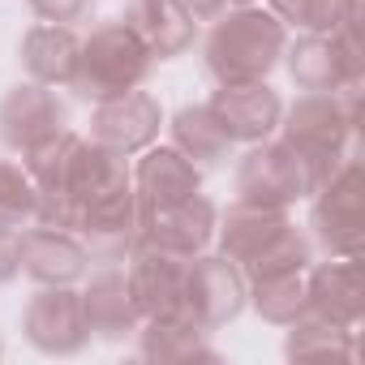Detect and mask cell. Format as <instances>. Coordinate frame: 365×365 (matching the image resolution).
Instances as JSON below:
<instances>
[{
  "mask_svg": "<svg viewBox=\"0 0 365 365\" xmlns=\"http://www.w3.org/2000/svg\"><path fill=\"white\" fill-rule=\"evenodd\" d=\"M65 125H69V108L56 99L52 86L22 82L0 99V142L9 150H18V155L39 146L52 133H61Z\"/></svg>",
  "mask_w": 365,
  "mask_h": 365,
  "instance_id": "cell-12",
  "label": "cell"
},
{
  "mask_svg": "<svg viewBox=\"0 0 365 365\" xmlns=\"http://www.w3.org/2000/svg\"><path fill=\"white\" fill-rule=\"evenodd\" d=\"M125 190H133V168L125 163V155H116V150H108L91 138H78L69 172H65V185L56 194H69L86 211L91 202H103V198L125 194Z\"/></svg>",
  "mask_w": 365,
  "mask_h": 365,
  "instance_id": "cell-20",
  "label": "cell"
},
{
  "mask_svg": "<svg viewBox=\"0 0 365 365\" xmlns=\"http://www.w3.org/2000/svg\"><path fill=\"white\" fill-rule=\"evenodd\" d=\"M120 22L142 39V48L155 61L185 56L194 48V35H198V22L185 14L180 0H125V18Z\"/></svg>",
  "mask_w": 365,
  "mask_h": 365,
  "instance_id": "cell-18",
  "label": "cell"
},
{
  "mask_svg": "<svg viewBox=\"0 0 365 365\" xmlns=\"http://www.w3.org/2000/svg\"><path fill=\"white\" fill-rule=\"evenodd\" d=\"M288 65V78L301 86V91H344L348 82H361L365 78V43H361V9L318 35V31H305L297 43H284V56Z\"/></svg>",
  "mask_w": 365,
  "mask_h": 365,
  "instance_id": "cell-4",
  "label": "cell"
},
{
  "mask_svg": "<svg viewBox=\"0 0 365 365\" xmlns=\"http://www.w3.org/2000/svg\"><path fill=\"white\" fill-rule=\"evenodd\" d=\"M18 262H22V275L48 288H65V284L73 288L78 279L91 275V254L78 241V232L48 228V224L18 228Z\"/></svg>",
  "mask_w": 365,
  "mask_h": 365,
  "instance_id": "cell-11",
  "label": "cell"
},
{
  "mask_svg": "<svg viewBox=\"0 0 365 365\" xmlns=\"http://www.w3.org/2000/svg\"><path fill=\"white\" fill-rule=\"evenodd\" d=\"M172 146L198 168H220L237 142L224 133V125L215 120V112L207 103H190L172 116Z\"/></svg>",
  "mask_w": 365,
  "mask_h": 365,
  "instance_id": "cell-24",
  "label": "cell"
},
{
  "mask_svg": "<svg viewBox=\"0 0 365 365\" xmlns=\"http://www.w3.org/2000/svg\"><path fill=\"white\" fill-rule=\"evenodd\" d=\"M138 168H133V194L142 202V211H155V207H172L180 198H190L202 190V168L190 163L176 146H146L138 150Z\"/></svg>",
  "mask_w": 365,
  "mask_h": 365,
  "instance_id": "cell-17",
  "label": "cell"
},
{
  "mask_svg": "<svg viewBox=\"0 0 365 365\" xmlns=\"http://www.w3.org/2000/svg\"><path fill=\"white\" fill-rule=\"evenodd\" d=\"M211 331L185 322V318H142L138 327V352L155 365H190V361H220Z\"/></svg>",
  "mask_w": 365,
  "mask_h": 365,
  "instance_id": "cell-23",
  "label": "cell"
},
{
  "mask_svg": "<svg viewBox=\"0 0 365 365\" xmlns=\"http://www.w3.org/2000/svg\"><path fill=\"white\" fill-rule=\"evenodd\" d=\"M0 356H5V348H0Z\"/></svg>",
  "mask_w": 365,
  "mask_h": 365,
  "instance_id": "cell-34",
  "label": "cell"
},
{
  "mask_svg": "<svg viewBox=\"0 0 365 365\" xmlns=\"http://www.w3.org/2000/svg\"><path fill=\"white\" fill-rule=\"evenodd\" d=\"M150 65H155V56L142 48V39L125 22H103L82 39L69 91L82 103H103L112 95H125V91L142 86Z\"/></svg>",
  "mask_w": 365,
  "mask_h": 365,
  "instance_id": "cell-3",
  "label": "cell"
},
{
  "mask_svg": "<svg viewBox=\"0 0 365 365\" xmlns=\"http://www.w3.org/2000/svg\"><path fill=\"white\" fill-rule=\"evenodd\" d=\"M35 180L22 163L0 159V228H26L35 220Z\"/></svg>",
  "mask_w": 365,
  "mask_h": 365,
  "instance_id": "cell-28",
  "label": "cell"
},
{
  "mask_svg": "<svg viewBox=\"0 0 365 365\" xmlns=\"http://www.w3.org/2000/svg\"><path fill=\"white\" fill-rule=\"evenodd\" d=\"M26 5L39 22H61V26H73L91 14V0H26Z\"/></svg>",
  "mask_w": 365,
  "mask_h": 365,
  "instance_id": "cell-30",
  "label": "cell"
},
{
  "mask_svg": "<svg viewBox=\"0 0 365 365\" xmlns=\"http://www.w3.org/2000/svg\"><path fill=\"white\" fill-rule=\"evenodd\" d=\"M245 301H254V309L275 322V327H288L305 314V271H292V275H271V279H254L245 284Z\"/></svg>",
  "mask_w": 365,
  "mask_h": 365,
  "instance_id": "cell-26",
  "label": "cell"
},
{
  "mask_svg": "<svg viewBox=\"0 0 365 365\" xmlns=\"http://www.w3.org/2000/svg\"><path fill=\"white\" fill-rule=\"evenodd\" d=\"M22 262H18V228H0V284L18 279Z\"/></svg>",
  "mask_w": 365,
  "mask_h": 365,
  "instance_id": "cell-31",
  "label": "cell"
},
{
  "mask_svg": "<svg viewBox=\"0 0 365 365\" xmlns=\"http://www.w3.org/2000/svg\"><path fill=\"white\" fill-rule=\"evenodd\" d=\"M82 318H86V331L95 339H108V344L138 335L142 309H138L120 267H103V271L91 275V284L82 292Z\"/></svg>",
  "mask_w": 365,
  "mask_h": 365,
  "instance_id": "cell-19",
  "label": "cell"
},
{
  "mask_svg": "<svg viewBox=\"0 0 365 365\" xmlns=\"http://www.w3.org/2000/svg\"><path fill=\"white\" fill-rule=\"evenodd\" d=\"M185 271L190 258L185 254H168L155 245H138L129 254V292L142 309V318H176L180 309V292H185Z\"/></svg>",
  "mask_w": 365,
  "mask_h": 365,
  "instance_id": "cell-14",
  "label": "cell"
},
{
  "mask_svg": "<svg viewBox=\"0 0 365 365\" xmlns=\"http://www.w3.org/2000/svg\"><path fill=\"white\" fill-rule=\"evenodd\" d=\"M215 112V120L224 125V133L232 142H267L275 129H279V116H284V103L279 95L267 86V82H232V86H220L207 103Z\"/></svg>",
  "mask_w": 365,
  "mask_h": 365,
  "instance_id": "cell-15",
  "label": "cell"
},
{
  "mask_svg": "<svg viewBox=\"0 0 365 365\" xmlns=\"http://www.w3.org/2000/svg\"><path fill=\"white\" fill-rule=\"evenodd\" d=\"M22 335L48 356L82 352L91 344V331H86V318H82V292H73L69 284L65 288L39 284V292L22 309Z\"/></svg>",
  "mask_w": 365,
  "mask_h": 365,
  "instance_id": "cell-8",
  "label": "cell"
},
{
  "mask_svg": "<svg viewBox=\"0 0 365 365\" xmlns=\"http://www.w3.org/2000/svg\"><path fill=\"white\" fill-rule=\"evenodd\" d=\"M142 202L133 190L125 194H112L103 202H91L82 211V224H78V241L86 245L91 262H103V267H116V262H129V254L142 245Z\"/></svg>",
  "mask_w": 365,
  "mask_h": 365,
  "instance_id": "cell-10",
  "label": "cell"
},
{
  "mask_svg": "<svg viewBox=\"0 0 365 365\" xmlns=\"http://www.w3.org/2000/svg\"><path fill=\"white\" fill-rule=\"evenodd\" d=\"M211 22L215 26H211V35L202 43L207 73L220 86H232V82H267V73L284 56L288 26L271 9H254V5H237L232 14H220Z\"/></svg>",
  "mask_w": 365,
  "mask_h": 365,
  "instance_id": "cell-2",
  "label": "cell"
},
{
  "mask_svg": "<svg viewBox=\"0 0 365 365\" xmlns=\"http://www.w3.org/2000/svg\"><path fill=\"white\" fill-rule=\"evenodd\" d=\"M309 194H314V180L288 142H254L250 155L237 163V198L241 202L288 211L292 202H301Z\"/></svg>",
  "mask_w": 365,
  "mask_h": 365,
  "instance_id": "cell-6",
  "label": "cell"
},
{
  "mask_svg": "<svg viewBox=\"0 0 365 365\" xmlns=\"http://www.w3.org/2000/svg\"><path fill=\"white\" fill-rule=\"evenodd\" d=\"M356 9H361V0H271V14H275L284 26L318 31V35L344 26Z\"/></svg>",
  "mask_w": 365,
  "mask_h": 365,
  "instance_id": "cell-27",
  "label": "cell"
},
{
  "mask_svg": "<svg viewBox=\"0 0 365 365\" xmlns=\"http://www.w3.org/2000/svg\"><path fill=\"white\" fill-rule=\"evenodd\" d=\"M237 5H254V0H237Z\"/></svg>",
  "mask_w": 365,
  "mask_h": 365,
  "instance_id": "cell-33",
  "label": "cell"
},
{
  "mask_svg": "<svg viewBox=\"0 0 365 365\" xmlns=\"http://www.w3.org/2000/svg\"><path fill=\"white\" fill-rule=\"evenodd\" d=\"M288 228H292L288 211L254 207V202H241V198H237V207H228V215L215 224V237H220V254L245 271V267H250L258 254H267Z\"/></svg>",
  "mask_w": 365,
  "mask_h": 365,
  "instance_id": "cell-21",
  "label": "cell"
},
{
  "mask_svg": "<svg viewBox=\"0 0 365 365\" xmlns=\"http://www.w3.org/2000/svg\"><path fill=\"white\" fill-rule=\"evenodd\" d=\"M78 31L73 26H61V22H39L22 35V48H18V61L26 69L31 82L39 86H69L73 78V65H78Z\"/></svg>",
  "mask_w": 365,
  "mask_h": 365,
  "instance_id": "cell-22",
  "label": "cell"
},
{
  "mask_svg": "<svg viewBox=\"0 0 365 365\" xmlns=\"http://www.w3.org/2000/svg\"><path fill=\"white\" fill-rule=\"evenodd\" d=\"M180 5H185V14H190L194 22H211V18H220V14H224L228 0H180Z\"/></svg>",
  "mask_w": 365,
  "mask_h": 365,
  "instance_id": "cell-32",
  "label": "cell"
},
{
  "mask_svg": "<svg viewBox=\"0 0 365 365\" xmlns=\"http://www.w3.org/2000/svg\"><path fill=\"white\" fill-rule=\"evenodd\" d=\"M309 237H301L297 228H288L267 254H258L241 275H245V284H254V279H271V275H292V271H305L309 267Z\"/></svg>",
  "mask_w": 365,
  "mask_h": 365,
  "instance_id": "cell-29",
  "label": "cell"
},
{
  "mask_svg": "<svg viewBox=\"0 0 365 365\" xmlns=\"http://www.w3.org/2000/svg\"><path fill=\"white\" fill-rule=\"evenodd\" d=\"M215 224H220V211L211 198L202 194H190L172 207H155L142 215V245H155V250H168V254H202L215 237Z\"/></svg>",
  "mask_w": 365,
  "mask_h": 365,
  "instance_id": "cell-13",
  "label": "cell"
},
{
  "mask_svg": "<svg viewBox=\"0 0 365 365\" xmlns=\"http://www.w3.org/2000/svg\"><path fill=\"white\" fill-rule=\"evenodd\" d=\"M245 309V275L224 254H194L185 271V292H180L176 318H185L202 331H220Z\"/></svg>",
  "mask_w": 365,
  "mask_h": 365,
  "instance_id": "cell-7",
  "label": "cell"
},
{
  "mask_svg": "<svg viewBox=\"0 0 365 365\" xmlns=\"http://www.w3.org/2000/svg\"><path fill=\"white\" fill-rule=\"evenodd\" d=\"M284 356L288 361H356V335L352 327H339L331 318L301 314L297 322H288Z\"/></svg>",
  "mask_w": 365,
  "mask_h": 365,
  "instance_id": "cell-25",
  "label": "cell"
},
{
  "mask_svg": "<svg viewBox=\"0 0 365 365\" xmlns=\"http://www.w3.org/2000/svg\"><path fill=\"white\" fill-rule=\"evenodd\" d=\"M159 125H163V108L155 95H146L142 86L125 91V95H112L103 103H95L91 112V142L116 150V155H138L146 150L155 138H159Z\"/></svg>",
  "mask_w": 365,
  "mask_h": 365,
  "instance_id": "cell-9",
  "label": "cell"
},
{
  "mask_svg": "<svg viewBox=\"0 0 365 365\" xmlns=\"http://www.w3.org/2000/svg\"><path fill=\"white\" fill-rule=\"evenodd\" d=\"M305 314L331 318L339 327L361 322L365 314V284H361V258H327L318 267H305Z\"/></svg>",
  "mask_w": 365,
  "mask_h": 365,
  "instance_id": "cell-16",
  "label": "cell"
},
{
  "mask_svg": "<svg viewBox=\"0 0 365 365\" xmlns=\"http://www.w3.org/2000/svg\"><path fill=\"white\" fill-rule=\"evenodd\" d=\"M356 120H361V82H348L344 91H305L279 116L284 129L279 142H288L292 155L305 163L314 190L348 159Z\"/></svg>",
  "mask_w": 365,
  "mask_h": 365,
  "instance_id": "cell-1",
  "label": "cell"
},
{
  "mask_svg": "<svg viewBox=\"0 0 365 365\" xmlns=\"http://www.w3.org/2000/svg\"><path fill=\"white\" fill-rule=\"evenodd\" d=\"M314 198V241L322 245L327 258H361L365 245V176L361 159H344L322 185L309 194Z\"/></svg>",
  "mask_w": 365,
  "mask_h": 365,
  "instance_id": "cell-5",
  "label": "cell"
}]
</instances>
